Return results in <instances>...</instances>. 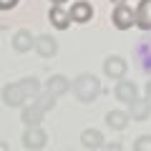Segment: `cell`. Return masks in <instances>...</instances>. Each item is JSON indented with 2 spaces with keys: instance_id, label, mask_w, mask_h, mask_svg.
<instances>
[{
  "instance_id": "cell-13",
  "label": "cell",
  "mask_w": 151,
  "mask_h": 151,
  "mask_svg": "<svg viewBox=\"0 0 151 151\" xmlns=\"http://www.w3.org/2000/svg\"><path fill=\"white\" fill-rule=\"evenodd\" d=\"M48 20L55 30H68L70 28V18H68V10L63 5H50L48 10Z\"/></svg>"
},
{
  "instance_id": "cell-15",
  "label": "cell",
  "mask_w": 151,
  "mask_h": 151,
  "mask_svg": "<svg viewBox=\"0 0 151 151\" xmlns=\"http://www.w3.org/2000/svg\"><path fill=\"white\" fill-rule=\"evenodd\" d=\"M33 40H35V35L23 28V30H18L13 35V50L15 53H28V50H33Z\"/></svg>"
},
{
  "instance_id": "cell-1",
  "label": "cell",
  "mask_w": 151,
  "mask_h": 151,
  "mask_svg": "<svg viewBox=\"0 0 151 151\" xmlns=\"http://www.w3.org/2000/svg\"><path fill=\"white\" fill-rule=\"evenodd\" d=\"M40 91H43V88H40V81L30 76V78H23V81L5 83L3 91H0V101L5 103L8 108H23L25 103H30Z\"/></svg>"
},
{
  "instance_id": "cell-9",
  "label": "cell",
  "mask_w": 151,
  "mask_h": 151,
  "mask_svg": "<svg viewBox=\"0 0 151 151\" xmlns=\"http://www.w3.org/2000/svg\"><path fill=\"white\" fill-rule=\"evenodd\" d=\"M68 88H70V78H65L63 73H55V76H50L48 81H45L43 91L48 93L50 98H60L63 93H68Z\"/></svg>"
},
{
  "instance_id": "cell-23",
  "label": "cell",
  "mask_w": 151,
  "mask_h": 151,
  "mask_svg": "<svg viewBox=\"0 0 151 151\" xmlns=\"http://www.w3.org/2000/svg\"><path fill=\"white\" fill-rule=\"evenodd\" d=\"M63 3H68V0H50V5H63Z\"/></svg>"
},
{
  "instance_id": "cell-19",
  "label": "cell",
  "mask_w": 151,
  "mask_h": 151,
  "mask_svg": "<svg viewBox=\"0 0 151 151\" xmlns=\"http://www.w3.org/2000/svg\"><path fill=\"white\" fill-rule=\"evenodd\" d=\"M20 0H0V10H13Z\"/></svg>"
},
{
  "instance_id": "cell-17",
  "label": "cell",
  "mask_w": 151,
  "mask_h": 151,
  "mask_svg": "<svg viewBox=\"0 0 151 151\" xmlns=\"http://www.w3.org/2000/svg\"><path fill=\"white\" fill-rule=\"evenodd\" d=\"M30 103H35V106L40 108V111H43V113H48L50 108L55 106V98H50V96H48V93H45V91H40V93H38V96L33 98Z\"/></svg>"
},
{
  "instance_id": "cell-11",
  "label": "cell",
  "mask_w": 151,
  "mask_h": 151,
  "mask_svg": "<svg viewBox=\"0 0 151 151\" xmlns=\"http://www.w3.org/2000/svg\"><path fill=\"white\" fill-rule=\"evenodd\" d=\"M106 144V139H103V134H101V129H83L81 131V146L83 149H88V151H98L101 146Z\"/></svg>"
},
{
  "instance_id": "cell-7",
  "label": "cell",
  "mask_w": 151,
  "mask_h": 151,
  "mask_svg": "<svg viewBox=\"0 0 151 151\" xmlns=\"http://www.w3.org/2000/svg\"><path fill=\"white\" fill-rule=\"evenodd\" d=\"M113 96H116V101L124 103V106H131V103L139 98V86H136L134 81H126V78H121V81H116Z\"/></svg>"
},
{
  "instance_id": "cell-2",
  "label": "cell",
  "mask_w": 151,
  "mask_h": 151,
  "mask_svg": "<svg viewBox=\"0 0 151 151\" xmlns=\"http://www.w3.org/2000/svg\"><path fill=\"white\" fill-rule=\"evenodd\" d=\"M70 93H73L76 101H81V103H93L98 96L103 93L101 88V81H98V76L93 73H81L78 78H73L70 81Z\"/></svg>"
},
{
  "instance_id": "cell-18",
  "label": "cell",
  "mask_w": 151,
  "mask_h": 151,
  "mask_svg": "<svg viewBox=\"0 0 151 151\" xmlns=\"http://www.w3.org/2000/svg\"><path fill=\"white\" fill-rule=\"evenodd\" d=\"M134 151H151V134H141L134 141Z\"/></svg>"
},
{
  "instance_id": "cell-14",
  "label": "cell",
  "mask_w": 151,
  "mask_h": 151,
  "mask_svg": "<svg viewBox=\"0 0 151 151\" xmlns=\"http://www.w3.org/2000/svg\"><path fill=\"white\" fill-rule=\"evenodd\" d=\"M134 18H136V25L141 30H151V0H141L139 5L134 8Z\"/></svg>"
},
{
  "instance_id": "cell-24",
  "label": "cell",
  "mask_w": 151,
  "mask_h": 151,
  "mask_svg": "<svg viewBox=\"0 0 151 151\" xmlns=\"http://www.w3.org/2000/svg\"><path fill=\"white\" fill-rule=\"evenodd\" d=\"M111 3H113V5H124L126 0H111Z\"/></svg>"
},
{
  "instance_id": "cell-8",
  "label": "cell",
  "mask_w": 151,
  "mask_h": 151,
  "mask_svg": "<svg viewBox=\"0 0 151 151\" xmlns=\"http://www.w3.org/2000/svg\"><path fill=\"white\" fill-rule=\"evenodd\" d=\"M33 50H35L40 58H53V55L58 53V40H55L53 35H48V33H43V35H38L35 40H33Z\"/></svg>"
},
{
  "instance_id": "cell-5",
  "label": "cell",
  "mask_w": 151,
  "mask_h": 151,
  "mask_svg": "<svg viewBox=\"0 0 151 151\" xmlns=\"http://www.w3.org/2000/svg\"><path fill=\"white\" fill-rule=\"evenodd\" d=\"M68 18H70V25H73V23L86 25V23L93 20V5L88 3V0H76V3H70V8H68Z\"/></svg>"
},
{
  "instance_id": "cell-21",
  "label": "cell",
  "mask_w": 151,
  "mask_h": 151,
  "mask_svg": "<svg viewBox=\"0 0 151 151\" xmlns=\"http://www.w3.org/2000/svg\"><path fill=\"white\" fill-rule=\"evenodd\" d=\"M144 101L149 103V108H151V81H146V86H144Z\"/></svg>"
},
{
  "instance_id": "cell-4",
  "label": "cell",
  "mask_w": 151,
  "mask_h": 151,
  "mask_svg": "<svg viewBox=\"0 0 151 151\" xmlns=\"http://www.w3.org/2000/svg\"><path fill=\"white\" fill-rule=\"evenodd\" d=\"M23 146L28 151H43L45 144H48V134H45L43 126H33V129H25L23 131Z\"/></svg>"
},
{
  "instance_id": "cell-12",
  "label": "cell",
  "mask_w": 151,
  "mask_h": 151,
  "mask_svg": "<svg viewBox=\"0 0 151 151\" xmlns=\"http://www.w3.org/2000/svg\"><path fill=\"white\" fill-rule=\"evenodd\" d=\"M129 113L124 111V108H111V111L106 113V126L113 131H126L129 129Z\"/></svg>"
},
{
  "instance_id": "cell-6",
  "label": "cell",
  "mask_w": 151,
  "mask_h": 151,
  "mask_svg": "<svg viewBox=\"0 0 151 151\" xmlns=\"http://www.w3.org/2000/svg\"><path fill=\"white\" fill-rule=\"evenodd\" d=\"M126 70H129V63H126V58H121V55H108V58L103 60V76L111 78V81H121L126 76Z\"/></svg>"
},
{
  "instance_id": "cell-10",
  "label": "cell",
  "mask_w": 151,
  "mask_h": 151,
  "mask_svg": "<svg viewBox=\"0 0 151 151\" xmlns=\"http://www.w3.org/2000/svg\"><path fill=\"white\" fill-rule=\"evenodd\" d=\"M45 119V113L40 111V108L35 106V103H25V106L20 108V121L25 129H33V126H40Z\"/></svg>"
},
{
  "instance_id": "cell-22",
  "label": "cell",
  "mask_w": 151,
  "mask_h": 151,
  "mask_svg": "<svg viewBox=\"0 0 151 151\" xmlns=\"http://www.w3.org/2000/svg\"><path fill=\"white\" fill-rule=\"evenodd\" d=\"M0 151H10V146H8V141H0Z\"/></svg>"
},
{
  "instance_id": "cell-16",
  "label": "cell",
  "mask_w": 151,
  "mask_h": 151,
  "mask_svg": "<svg viewBox=\"0 0 151 151\" xmlns=\"http://www.w3.org/2000/svg\"><path fill=\"white\" fill-rule=\"evenodd\" d=\"M129 121H146L151 116V108H149V103L144 101V98H136L134 103L129 106Z\"/></svg>"
},
{
  "instance_id": "cell-20",
  "label": "cell",
  "mask_w": 151,
  "mask_h": 151,
  "mask_svg": "<svg viewBox=\"0 0 151 151\" xmlns=\"http://www.w3.org/2000/svg\"><path fill=\"white\" fill-rule=\"evenodd\" d=\"M101 151H121V141H113V144H103Z\"/></svg>"
},
{
  "instance_id": "cell-3",
  "label": "cell",
  "mask_w": 151,
  "mask_h": 151,
  "mask_svg": "<svg viewBox=\"0 0 151 151\" xmlns=\"http://www.w3.org/2000/svg\"><path fill=\"white\" fill-rule=\"evenodd\" d=\"M111 23L116 30H129V28L136 25V18H134V8L129 3L124 5H113V13H111Z\"/></svg>"
}]
</instances>
